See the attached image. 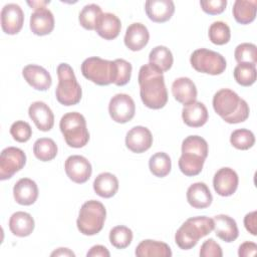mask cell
Returning <instances> with one entry per match:
<instances>
[{
    "instance_id": "obj_32",
    "label": "cell",
    "mask_w": 257,
    "mask_h": 257,
    "mask_svg": "<svg viewBox=\"0 0 257 257\" xmlns=\"http://www.w3.org/2000/svg\"><path fill=\"white\" fill-rule=\"evenodd\" d=\"M57 146L52 139L40 138L33 145V154L41 162H49L57 155Z\"/></svg>"
},
{
    "instance_id": "obj_23",
    "label": "cell",
    "mask_w": 257,
    "mask_h": 257,
    "mask_svg": "<svg viewBox=\"0 0 257 257\" xmlns=\"http://www.w3.org/2000/svg\"><path fill=\"white\" fill-rule=\"evenodd\" d=\"M209 117V113L205 104L201 101H194L185 105L182 109V118L184 122L191 127L203 126Z\"/></svg>"
},
{
    "instance_id": "obj_11",
    "label": "cell",
    "mask_w": 257,
    "mask_h": 257,
    "mask_svg": "<svg viewBox=\"0 0 257 257\" xmlns=\"http://www.w3.org/2000/svg\"><path fill=\"white\" fill-rule=\"evenodd\" d=\"M64 169L67 177L76 184H83L91 176L92 168L89 161L79 155L68 157L64 163Z\"/></svg>"
},
{
    "instance_id": "obj_12",
    "label": "cell",
    "mask_w": 257,
    "mask_h": 257,
    "mask_svg": "<svg viewBox=\"0 0 257 257\" xmlns=\"http://www.w3.org/2000/svg\"><path fill=\"white\" fill-rule=\"evenodd\" d=\"M24 23V12L15 3L6 4L1 10V27L3 32L14 35L20 32Z\"/></svg>"
},
{
    "instance_id": "obj_15",
    "label": "cell",
    "mask_w": 257,
    "mask_h": 257,
    "mask_svg": "<svg viewBox=\"0 0 257 257\" xmlns=\"http://www.w3.org/2000/svg\"><path fill=\"white\" fill-rule=\"evenodd\" d=\"M29 117L41 132H48L53 127L54 114L51 108L43 101H34L28 108Z\"/></svg>"
},
{
    "instance_id": "obj_8",
    "label": "cell",
    "mask_w": 257,
    "mask_h": 257,
    "mask_svg": "<svg viewBox=\"0 0 257 257\" xmlns=\"http://www.w3.org/2000/svg\"><path fill=\"white\" fill-rule=\"evenodd\" d=\"M82 75L97 85L112 83L113 61L102 59L97 56L88 57L81 63Z\"/></svg>"
},
{
    "instance_id": "obj_6",
    "label": "cell",
    "mask_w": 257,
    "mask_h": 257,
    "mask_svg": "<svg viewBox=\"0 0 257 257\" xmlns=\"http://www.w3.org/2000/svg\"><path fill=\"white\" fill-rule=\"evenodd\" d=\"M66 144L71 148H82L89 141V133L84 116L76 111L65 113L59 122Z\"/></svg>"
},
{
    "instance_id": "obj_3",
    "label": "cell",
    "mask_w": 257,
    "mask_h": 257,
    "mask_svg": "<svg viewBox=\"0 0 257 257\" xmlns=\"http://www.w3.org/2000/svg\"><path fill=\"white\" fill-rule=\"evenodd\" d=\"M214 229L213 219L206 216H198L187 219L175 234L176 244L183 250L195 247L198 241L210 234Z\"/></svg>"
},
{
    "instance_id": "obj_46",
    "label": "cell",
    "mask_w": 257,
    "mask_h": 257,
    "mask_svg": "<svg viewBox=\"0 0 257 257\" xmlns=\"http://www.w3.org/2000/svg\"><path fill=\"white\" fill-rule=\"evenodd\" d=\"M244 226L246 230L255 236L257 234V227H256V211L250 212L245 215L244 217Z\"/></svg>"
},
{
    "instance_id": "obj_45",
    "label": "cell",
    "mask_w": 257,
    "mask_h": 257,
    "mask_svg": "<svg viewBox=\"0 0 257 257\" xmlns=\"http://www.w3.org/2000/svg\"><path fill=\"white\" fill-rule=\"evenodd\" d=\"M257 251V245L254 242L246 241L242 243L239 246L238 249V255L240 257H249V256H254Z\"/></svg>"
},
{
    "instance_id": "obj_29",
    "label": "cell",
    "mask_w": 257,
    "mask_h": 257,
    "mask_svg": "<svg viewBox=\"0 0 257 257\" xmlns=\"http://www.w3.org/2000/svg\"><path fill=\"white\" fill-rule=\"evenodd\" d=\"M257 1L236 0L233 5L232 13L235 20L240 24H249L255 20Z\"/></svg>"
},
{
    "instance_id": "obj_4",
    "label": "cell",
    "mask_w": 257,
    "mask_h": 257,
    "mask_svg": "<svg viewBox=\"0 0 257 257\" xmlns=\"http://www.w3.org/2000/svg\"><path fill=\"white\" fill-rule=\"evenodd\" d=\"M57 76L58 84L55 89L57 101L66 106L77 104L81 99L82 90L72 67L67 63H60L57 66Z\"/></svg>"
},
{
    "instance_id": "obj_39",
    "label": "cell",
    "mask_w": 257,
    "mask_h": 257,
    "mask_svg": "<svg viewBox=\"0 0 257 257\" xmlns=\"http://www.w3.org/2000/svg\"><path fill=\"white\" fill-rule=\"evenodd\" d=\"M132 64L122 59L117 58L113 60V74H112V83L117 86H122L126 84L132 75Z\"/></svg>"
},
{
    "instance_id": "obj_22",
    "label": "cell",
    "mask_w": 257,
    "mask_h": 257,
    "mask_svg": "<svg viewBox=\"0 0 257 257\" xmlns=\"http://www.w3.org/2000/svg\"><path fill=\"white\" fill-rule=\"evenodd\" d=\"M214 231L221 240L230 243L235 241L239 236V230L236 221L228 215L220 214L213 218Z\"/></svg>"
},
{
    "instance_id": "obj_47",
    "label": "cell",
    "mask_w": 257,
    "mask_h": 257,
    "mask_svg": "<svg viewBox=\"0 0 257 257\" xmlns=\"http://www.w3.org/2000/svg\"><path fill=\"white\" fill-rule=\"evenodd\" d=\"M87 257H109L110 253L106 247L102 245H94L92 246L88 252L86 253Z\"/></svg>"
},
{
    "instance_id": "obj_38",
    "label": "cell",
    "mask_w": 257,
    "mask_h": 257,
    "mask_svg": "<svg viewBox=\"0 0 257 257\" xmlns=\"http://www.w3.org/2000/svg\"><path fill=\"white\" fill-rule=\"evenodd\" d=\"M109 241L116 249H124L133 241V231L126 226H115L109 232Z\"/></svg>"
},
{
    "instance_id": "obj_28",
    "label": "cell",
    "mask_w": 257,
    "mask_h": 257,
    "mask_svg": "<svg viewBox=\"0 0 257 257\" xmlns=\"http://www.w3.org/2000/svg\"><path fill=\"white\" fill-rule=\"evenodd\" d=\"M135 254L138 257H148V256L171 257L172 250L170 246L164 242L147 239V240H143L137 246Z\"/></svg>"
},
{
    "instance_id": "obj_13",
    "label": "cell",
    "mask_w": 257,
    "mask_h": 257,
    "mask_svg": "<svg viewBox=\"0 0 257 257\" xmlns=\"http://www.w3.org/2000/svg\"><path fill=\"white\" fill-rule=\"evenodd\" d=\"M239 184L237 173L228 167L221 168L216 172L213 178V187L215 192L222 197L232 196Z\"/></svg>"
},
{
    "instance_id": "obj_40",
    "label": "cell",
    "mask_w": 257,
    "mask_h": 257,
    "mask_svg": "<svg viewBox=\"0 0 257 257\" xmlns=\"http://www.w3.org/2000/svg\"><path fill=\"white\" fill-rule=\"evenodd\" d=\"M230 143L237 150H249L255 144V136L247 128H238L231 134Z\"/></svg>"
},
{
    "instance_id": "obj_5",
    "label": "cell",
    "mask_w": 257,
    "mask_h": 257,
    "mask_svg": "<svg viewBox=\"0 0 257 257\" xmlns=\"http://www.w3.org/2000/svg\"><path fill=\"white\" fill-rule=\"evenodd\" d=\"M106 217V210L102 203L89 200L82 204L76 220L77 229L86 236H92L101 231Z\"/></svg>"
},
{
    "instance_id": "obj_49",
    "label": "cell",
    "mask_w": 257,
    "mask_h": 257,
    "mask_svg": "<svg viewBox=\"0 0 257 257\" xmlns=\"http://www.w3.org/2000/svg\"><path fill=\"white\" fill-rule=\"evenodd\" d=\"M27 4L34 10H37L39 8L45 7L47 4H49V1H27Z\"/></svg>"
},
{
    "instance_id": "obj_14",
    "label": "cell",
    "mask_w": 257,
    "mask_h": 257,
    "mask_svg": "<svg viewBox=\"0 0 257 257\" xmlns=\"http://www.w3.org/2000/svg\"><path fill=\"white\" fill-rule=\"evenodd\" d=\"M153 145V136L151 131L143 125L132 127L125 136L126 148L136 154L148 151Z\"/></svg>"
},
{
    "instance_id": "obj_48",
    "label": "cell",
    "mask_w": 257,
    "mask_h": 257,
    "mask_svg": "<svg viewBox=\"0 0 257 257\" xmlns=\"http://www.w3.org/2000/svg\"><path fill=\"white\" fill-rule=\"evenodd\" d=\"M50 255L51 256H71V257L75 256V254L68 248H58L57 250H54Z\"/></svg>"
},
{
    "instance_id": "obj_44",
    "label": "cell",
    "mask_w": 257,
    "mask_h": 257,
    "mask_svg": "<svg viewBox=\"0 0 257 257\" xmlns=\"http://www.w3.org/2000/svg\"><path fill=\"white\" fill-rule=\"evenodd\" d=\"M199 254L201 257H222L223 256L221 246L217 242H215V240L212 238L206 240L202 244Z\"/></svg>"
},
{
    "instance_id": "obj_41",
    "label": "cell",
    "mask_w": 257,
    "mask_h": 257,
    "mask_svg": "<svg viewBox=\"0 0 257 257\" xmlns=\"http://www.w3.org/2000/svg\"><path fill=\"white\" fill-rule=\"evenodd\" d=\"M235 59L238 63H257V47L253 43L244 42L239 44L234 51Z\"/></svg>"
},
{
    "instance_id": "obj_19",
    "label": "cell",
    "mask_w": 257,
    "mask_h": 257,
    "mask_svg": "<svg viewBox=\"0 0 257 257\" xmlns=\"http://www.w3.org/2000/svg\"><path fill=\"white\" fill-rule=\"evenodd\" d=\"M30 29L38 36L51 33L54 29V16L52 12L46 7L34 10L30 16Z\"/></svg>"
},
{
    "instance_id": "obj_36",
    "label": "cell",
    "mask_w": 257,
    "mask_h": 257,
    "mask_svg": "<svg viewBox=\"0 0 257 257\" xmlns=\"http://www.w3.org/2000/svg\"><path fill=\"white\" fill-rule=\"evenodd\" d=\"M236 82L242 86H250L256 81V65L238 63L233 71Z\"/></svg>"
},
{
    "instance_id": "obj_43",
    "label": "cell",
    "mask_w": 257,
    "mask_h": 257,
    "mask_svg": "<svg viewBox=\"0 0 257 257\" xmlns=\"http://www.w3.org/2000/svg\"><path fill=\"white\" fill-rule=\"evenodd\" d=\"M200 5L202 10L210 15H217L221 14L226 6L227 1L226 0H202L200 1Z\"/></svg>"
},
{
    "instance_id": "obj_10",
    "label": "cell",
    "mask_w": 257,
    "mask_h": 257,
    "mask_svg": "<svg viewBox=\"0 0 257 257\" xmlns=\"http://www.w3.org/2000/svg\"><path fill=\"white\" fill-rule=\"evenodd\" d=\"M108 112L112 120L118 123H125L133 119L136 112L134 99L126 93L113 95L108 103Z\"/></svg>"
},
{
    "instance_id": "obj_24",
    "label": "cell",
    "mask_w": 257,
    "mask_h": 257,
    "mask_svg": "<svg viewBox=\"0 0 257 257\" xmlns=\"http://www.w3.org/2000/svg\"><path fill=\"white\" fill-rule=\"evenodd\" d=\"M187 201L196 209H205L212 204L213 197L208 186L203 182L192 184L187 190Z\"/></svg>"
},
{
    "instance_id": "obj_18",
    "label": "cell",
    "mask_w": 257,
    "mask_h": 257,
    "mask_svg": "<svg viewBox=\"0 0 257 257\" xmlns=\"http://www.w3.org/2000/svg\"><path fill=\"white\" fill-rule=\"evenodd\" d=\"M13 197L19 205L30 206L38 198V187L33 180L22 178L13 187Z\"/></svg>"
},
{
    "instance_id": "obj_26",
    "label": "cell",
    "mask_w": 257,
    "mask_h": 257,
    "mask_svg": "<svg viewBox=\"0 0 257 257\" xmlns=\"http://www.w3.org/2000/svg\"><path fill=\"white\" fill-rule=\"evenodd\" d=\"M35 227L33 217L26 212L18 211L11 215L9 219V229L17 237L29 236Z\"/></svg>"
},
{
    "instance_id": "obj_30",
    "label": "cell",
    "mask_w": 257,
    "mask_h": 257,
    "mask_svg": "<svg viewBox=\"0 0 257 257\" xmlns=\"http://www.w3.org/2000/svg\"><path fill=\"white\" fill-rule=\"evenodd\" d=\"M205 163V159L190 153H182L179 159V169L187 177H194L199 175Z\"/></svg>"
},
{
    "instance_id": "obj_17",
    "label": "cell",
    "mask_w": 257,
    "mask_h": 257,
    "mask_svg": "<svg viewBox=\"0 0 257 257\" xmlns=\"http://www.w3.org/2000/svg\"><path fill=\"white\" fill-rule=\"evenodd\" d=\"M145 10L152 21L164 23L172 18L175 4L171 0H148L145 3Z\"/></svg>"
},
{
    "instance_id": "obj_35",
    "label": "cell",
    "mask_w": 257,
    "mask_h": 257,
    "mask_svg": "<svg viewBox=\"0 0 257 257\" xmlns=\"http://www.w3.org/2000/svg\"><path fill=\"white\" fill-rule=\"evenodd\" d=\"M208 144L202 137L189 136L182 143V153L195 154L206 160L208 157Z\"/></svg>"
},
{
    "instance_id": "obj_7",
    "label": "cell",
    "mask_w": 257,
    "mask_h": 257,
    "mask_svg": "<svg viewBox=\"0 0 257 257\" xmlns=\"http://www.w3.org/2000/svg\"><path fill=\"white\" fill-rule=\"evenodd\" d=\"M192 67L201 73L219 75L226 69L227 63L225 57L213 50L200 48L195 50L190 57Z\"/></svg>"
},
{
    "instance_id": "obj_31",
    "label": "cell",
    "mask_w": 257,
    "mask_h": 257,
    "mask_svg": "<svg viewBox=\"0 0 257 257\" xmlns=\"http://www.w3.org/2000/svg\"><path fill=\"white\" fill-rule=\"evenodd\" d=\"M149 60L151 64H153L162 72H165L171 69L174 62V57L168 47L159 45L151 50L149 54Z\"/></svg>"
},
{
    "instance_id": "obj_20",
    "label": "cell",
    "mask_w": 257,
    "mask_h": 257,
    "mask_svg": "<svg viewBox=\"0 0 257 257\" xmlns=\"http://www.w3.org/2000/svg\"><path fill=\"white\" fill-rule=\"evenodd\" d=\"M150 33L148 28L139 22L131 24L124 34V45L132 51L142 50L149 42Z\"/></svg>"
},
{
    "instance_id": "obj_16",
    "label": "cell",
    "mask_w": 257,
    "mask_h": 257,
    "mask_svg": "<svg viewBox=\"0 0 257 257\" xmlns=\"http://www.w3.org/2000/svg\"><path fill=\"white\" fill-rule=\"evenodd\" d=\"M22 75L27 83L33 88L45 91L52 83L50 73L42 66L36 64H28L22 70Z\"/></svg>"
},
{
    "instance_id": "obj_25",
    "label": "cell",
    "mask_w": 257,
    "mask_h": 257,
    "mask_svg": "<svg viewBox=\"0 0 257 257\" xmlns=\"http://www.w3.org/2000/svg\"><path fill=\"white\" fill-rule=\"evenodd\" d=\"M121 23L119 18L109 12L102 13L97 20L95 31L105 40H112L116 38L120 32Z\"/></svg>"
},
{
    "instance_id": "obj_2",
    "label": "cell",
    "mask_w": 257,
    "mask_h": 257,
    "mask_svg": "<svg viewBox=\"0 0 257 257\" xmlns=\"http://www.w3.org/2000/svg\"><path fill=\"white\" fill-rule=\"evenodd\" d=\"M213 108L228 123L243 122L250 112L248 103L229 88H222L214 94Z\"/></svg>"
},
{
    "instance_id": "obj_34",
    "label": "cell",
    "mask_w": 257,
    "mask_h": 257,
    "mask_svg": "<svg viewBox=\"0 0 257 257\" xmlns=\"http://www.w3.org/2000/svg\"><path fill=\"white\" fill-rule=\"evenodd\" d=\"M102 14L101 8L96 4L85 5L79 12L78 20L80 25L87 30H94L97 20Z\"/></svg>"
},
{
    "instance_id": "obj_9",
    "label": "cell",
    "mask_w": 257,
    "mask_h": 257,
    "mask_svg": "<svg viewBox=\"0 0 257 257\" xmlns=\"http://www.w3.org/2000/svg\"><path fill=\"white\" fill-rule=\"evenodd\" d=\"M26 164L25 153L15 147L5 148L0 155V180L12 178Z\"/></svg>"
},
{
    "instance_id": "obj_42",
    "label": "cell",
    "mask_w": 257,
    "mask_h": 257,
    "mask_svg": "<svg viewBox=\"0 0 257 257\" xmlns=\"http://www.w3.org/2000/svg\"><path fill=\"white\" fill-rule=\"evenodd\" d=\"M10 135L18 143H26L32 136L30 124L24 120H16L10 126Z\"/></svg>"
},
{
    "instance_id": "obj_37",
    "label": "cell",
    "mask_w": 257,
    "mask_h": 257,
    "mask_svg": "<svg viewBox=\"0 0 257 257\" xmlns=\"http://www.w3.org/2000/svg\"><path fill=\"white\" fill-rule=\"evenodd\" d=\"M209 39L216 45H224L231 38V30L227 23L223 21H215L209 27Z\"/></svg>"
},
{
    "instance_id": "obj_1",
    "label": "cell",
    "mask_w": 257,
    "mask_h": 257,
    "mask_svg": "<svg viewBox=\"0 0 257 257\" xmlns=\"http://www.w3.org/2000/svg\"><path fill=\"white\" fill-rule=\"evenodd\" d=\"M140 95L143 103L152 109L163 108L168 102V91L164 74L150 62L139 71Z\"/></svg>"
},
{
    "instance_id": "obj_33",
    "label": "cell",
    "mask_w": 257,
    "mask_h": 257,
    "mask_svg": "<svg viewBox=\"0 0 257 257\" xmlns=\"http://www.w3.org/2000/svg\"><path fill=\"white\" fill-rule=\"evenodd\" d=\"M149 168L154 176L158 178L166 177L170 174L172 169V161L170 156L164 152L154 154L149 160Z\"/></svg>"
},
{
    "instance_id": "obj_27",
    "label": "cell",
    "mask_w": 257,
    "mask_h": 257,
    "mask_svg": "<svg viewBox=\"0 0 257 257\" xmlns=\"http://www.w3.org/2000/svg\"><path fill=\"white\" fill-rule=\"evenodd\" d=\"M93 190L101 198H111L118 190V180L111 173H100L93 181Z\"/></svg>"
},
{
    "instance_id": "obj_21",
    "label": "cell",
    "mask_w": 257,
    "mask_h": 257,
    "mask_svg": "<svg viewBox=\"0 0 257 257\" xmlns=\"http://www.w3.org/2000/svg\"><path fill=\"white\" fill-rule=\"evenodd\" d=\"M172 93L177 101L188 105L197 99V87L189 77H179L172 84Z\"/></svg>"
}]
</instances>
